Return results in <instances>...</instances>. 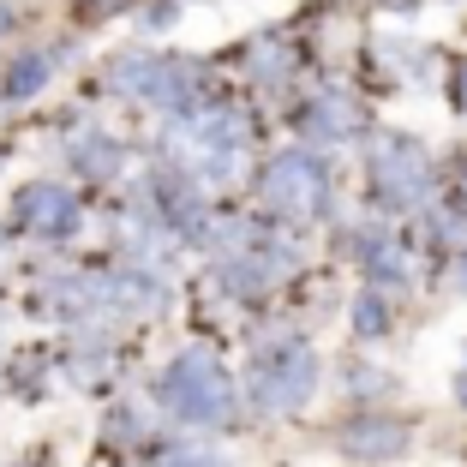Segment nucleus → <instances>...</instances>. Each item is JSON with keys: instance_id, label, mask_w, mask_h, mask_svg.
I'll return each mask as SVG.
<instances>
[{"instance_id": "423d86ee", "label": "nucleus", "mask_w": 467, "mask_h": 467, "mask_svg": "<svg viewBox=\"0 0 467 467\" xmlns=\"http://www.w3.org/2000/svg\"><path fill=\"white\" fill-rule=\"evenodd\" d=\"M401 443H408V426H396V420H354L342 431V450L354 455H396Z\"/></svg>"}, {"instance_id": "f257e3e1", "label": "nucleus", "mask_w": 467, "mask_h": 467, "mask_svg": "<svg viewBox=\"0 0 467 467\" xmlns=\"http://www.w3.org/2000/svg\"><path fill=\"white\" fill-rule=\"evenodd\" d=\"M156 396H162V408H174L186 426H222L234 413V384L210 354H180L174 366L162 371Z\"/></svg>"}, {"instance_id": "f8f14e48", "label": "nucleus", "mask_w": 467, "mask_h": 467, "mask_svg": "<svg viewBox=\"0 0 467 467\" xmlns=\"http://www.w3.org/2000/svg\"><path fill=\"white\" fill-rule=\"evenodd\" d=\"M144 25H150V30H162V25H174V6H150V13H144Z\"/></svg>"}, {"instance_id": "ddd939ff", "label": "nucleus", "mask_w": 467, "mask_h": 467, "mask_svg": "<svg viewBox=\"0 0 467 467\" xmlns=\"http://www.w3.org/2000/svg\"><path fill=\"white\" fill-rule=\"evenodd\" d=\"M114 0H78V13H109Z\"/></svg>"}, {"instance_id": "9d476101", "label": "nucleus", "mask_w": 467, "mask_h": 467, "mask_svg": "<svg viewBox=\"0 0 467 467\" xmlns=\"http://www.w3.org/2000/svg\"><path fill=\"white\" fill-rule=\"evenodd\" d=\"M156 67H162V60H138V55H126L120 67L109 72V90H120V97H150Z\"/></svg>"}, {"instance_id": "0eeeda50", "label": "nucleus", "mask_w": 467, "mask_h": 467, "mask_svg": "<svg viewBox=\"0 0 467 467\" xmlns=\"http://www.w3.org/2000/svg\"><path fill=\"white\" fill-rule=\"evenodd\" d=\"M72 162H78V174L109 180L114 168H120V144H114V138H102V132H90V138H78V144H72Z\"/></svg>"}, {"instance_id": "7ed1b4c3", "label": "nucleus", "mask_w": 467, "mask_h": 467, "mask_svg": "<svg viewBox=\"0 0 467 467\" xmlns=\"http://www.w3.org/2000/svg\"><path fill=\"white\" fill-rule=\"evenodd\" d=\"M324 198H330V180H324V162L312 150H288L264 168V204L282 216H317Z\"/></svg>"}, {"instance_id": "39448f33", "label": "nucleus", "mask_w": 467, "mask_h": 467, "mask_svg": "<svg viewBox=\"0 0 467 467\" xmlns=\"http://www.w3.org/2000/svg\"><path fill=\"white\" fill-rule=\"evenodd\" d=\"M13 222L30 228V234H42V240H60V234L78 228V204H72V192L36 180V186H25V192L13 198Z\"/></svg>"}, {"instance_id": "1a4fd4ad", "label": "nucleus", "mask_w": 467, "mask_h": 467, "mask_svg": "<svg viewBox=\"0 0 467 467\" xmlns=\"http://www.w3.org/2000/svg\"><path fill=\"white\" fill-rule=\"evenodd\" d=\"M306 120V132H324V138H348L359 126V114L348 109V102H312V109L300 114Z\"/></svg>"}, {"instance_id": "6e6552de", "label": "nucleus", "mask_w": 467, "mask_h": 467, "mask_svg": "<svg viewBox=\"0 0 467 467\" xmlns=\"http://www.w3.org/2000/svg\"><path fill=\"white\" fill-rule=\"evenodd\" d=\"M48 72H55V60H48V55H25L13 72H6L0 90H6V102H25V97H36L42 84H48Z\"/></svg>"}, {"instance_id": "4468645a", "label": "nucleus", "mask_w": 467, "mask_h": 467, "mask_svg": "<svg viewBox=\"0 0 467 467\" xmlns=\"http://www.w3.org/2000/svg\"><path fill=\"white\" fill-rule=\"evenodd\" d=\"M455 97H462V109H467V67H462V78H455Z\"/></svg>"}, {"instance_id": "9b49d317", "label": "nucleus", "mask_w": 467, "mask_h": 467, "mask_svg": "<svg viewBox=\"0 0 467 467\" xmlns=\"http://www.w3.org/2000/svg\"><path fill=\"white\" fill-rule=\"evenodd\" d=\"M354 330L359 336H384L389 330V306L378 300V294H359L354 300Z\"/></svg>"}, {"instance_id": "20e7f679", "label": "nucleus", "mask_w": 467, "mask_h": 467, "mask_svg": "<svg viewBox=\"0 0 467 467\" xmlns=\"http://www.w3.org/2000/svg\"><path fill=\"white\" fill-rule=\"evenodd\" d=\"M426 150L413 138H378V156H371V186L384 204H420L426 192Z\"/></svg>"}, {"instance_id": "f03ea898", "label": "nucleus", "mask_w": 467, "mask_h": 467, "mask_svg": "<svg viewBox=\"0 0 467 467\" xmlns=\"http://www.w3.org/2000/svg\"><path fill=\"white\" fill-rule=\"evenodd\" d=\"M312 384H317V359H312L306 342L270 348V354L252 366V396H258V408H270V413L300 408V401L312 396Z\"/></svg>"}]
</instances>
